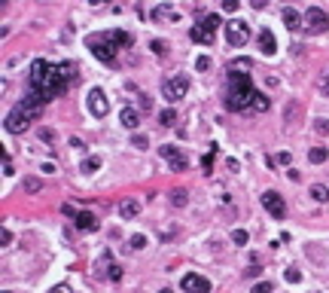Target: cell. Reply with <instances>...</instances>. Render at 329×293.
<instances>
[{
	"mask_svg": "<svg viewBox=\"0 0 329 293\" xmlns=\"http://www.w3.org/2000/svg\"><path fill=\"white\" fill-rule=\"evenodd\" d=\"M73 83H76V64L73 61H46V58H37L31 64V73H28V92L37 95L43 104L61 98Z\"/></svg>",
	"mask_w": 329,
	"mask_h": 293,
	"instance_id": "obj_1",
	"label": "cell"
},
{
	"mask_svg": "<svg viewBox=\"0 0 329 293\" xmlns=\"http://www.w3.org/2000/svg\"><path fill=\"white\" fill-rule=\"evenodd\" d=\"M256 89L250 73H241L238 67H232L229 76H225V92H223V104L229 113H250L253 101H256Z\"/></svg>",
	"mask_w": 329,
	"mask_h": 293,
	"instance_id": "obj_2",
	"label": "cell"
},
{
	"mask_svg": "<svg viewBox=\"0 0 329 293\" xmlns=\"http://www.w3.org/2000/svg\"><path fill=\"white\" fill-rule=\"evenodd\" d=\"M131 43V34L128 31H98V34H88L86 37V46L88 52L95 55L98 61H104V64H113L116 61V55L122 46H128Z\"/></svg>",
	"mask_w": 329,
	"mask_h": 293,
	"instance_id": "obj_3",
	"label": "cell"
},
{
	"mask_svg": "<svg viewBox=\"0 0 329 293\" xmlns=\"http://www.w3.org/2000/svg\"><path fill=\"white\" fill-rule=\"evenodd\" d=\"M43 107H46V104H43L37 95H31V92H28V95L21 98L18 104L6 113V131H9V134H21V131H28L34 122L43 116Z\"/></svg>",
	"mask_w": 329,
	"mask_h": 293,
	"instance_id": "obj_4",
	"label": "cell"
},
{
	"mask_svg": "<svg viewBox=\"0 0 329 293\" xmlns=\"http://www.w3.org/2000/svg\"><path fill=\"white\" fill-rule=\"evenodd\" d=\"M186 92H189V76H186V73H174V76H168V80L162 83V98L168 101V104L183 101Z\"/></svg>",
	"mask_w": 329,
	"mask_h": 293,
	"instance_id": "obj_5",
	"label": "cell"
},
{
	"mask_svg": "<svg viewBox=\"0 0 329 293\" xmlns=\"http://www.w3.org/2000/svg\"><path fill=\"white\" fill-rule=\"evenodd\" d=\"M220 25H223L220 16H208L204 21H198V25L189 31V37L195 40V43H201V46H210L213 37H217V28H220Z\"/></svg>",
	"mask_w": 329,
	"mask_h": 293,
	"instance_id": "obj_6",
	"label": "cell"
},
{
	"mask_svg": "<svg viewBox=\"0 0 329 293\" xmlns=\"http://www.w3.org/2000/svg\"><path fill=\"white\" fill-rule=\"evenodd\" d=\"M95 275L98 278H110V281H122V266L113 260L110 251H104L98 256V263H95Z\"/></svg>",
	"mask_w": 329,
	"mask_h": 293,
	"instance_id": "obj_7",
	"label": "cell"
},
{
	"mask_svg": "<svg viewBox=\"0 0 329 293\" xmlns=\"http://www.w3.org/2000/svg\"><path fill=\"white\" fill-rule=\"evenodd\" d=\"M223 31H225V40H229V46H244V43L250 40V28H247L241 18H232V21H225V25H223Z\"/></svg>",
	"mask_w": 329,
	"mask_h": 293,
	"instance_id": "obj_8",
	"label": "cell"
},
{
	"mask_svg": "<svg viewBox=\"0 0 329 293\" xmlns=\"http://www.w3.org/2000/svg\"><path fill=\"white\" fill-rule=\"evenodd\" d=\"M329 28V16L323 13L320 6H311L308 13H305V25H302V31L305 34H323Z\"/></svg>",
	"mask_w": 329,
	"mask_h": 293,
	"instance_id": "obj_9",
	"label": "cell"
},
{
	"mask_svg": "<svg viewBox=\"0 0 329 293\" xmlns=\"http://www.w3.org/2000/svg\"><path fill=\"white\" fill-rule=\"evenodd\" d=\"M158 153H162V159L168 162V168L171 171H186V156H183V150L180 146H171V144H165V146H158Z\"/></svg>",
	"mask_w": 329,
	"mask_h": 293,
	"instance_id": "obj_10",
	"label": "cell"
},
{
	"mask_svg": "<svg viewBox=\"0 0 329 293\" xmlns=\"http://www.w3.org/2000/svg\"><path fill=\"white\" fill-rule=\"evenodd\" d=\"M262 208H265L275 220H283V217H287V201H283V196L275 193V189H268V193L262 196Z\"/></svg>",
	"mask_w": 329,
	"mask_h": 293,
	"instance_id": "obj_11",
	"label": "cell"
},
{
	"mask_svg": "<svg viewBox=\"0 0 329 293\" xmlns=\"http://www.w3.org/2000/svg\"><path fill=\"white\" fill-rule=\"evenodd\" d=\"M86 104H88V113H92V116H98V119L110 113V101H107V95L101 92V89H92V92H88Z\"/></svg>",
	"mask_w": 329,
	"mask_h": 293,
	"instance_id": "obj_12",
	"label": "cell"
},
{
	"mask_svg": "<svg viewBox=\"0 0 329 293\" xmlns=\"http://www.w3.org/2000/svg\"><path fill=\"white\" fill-rule=\"evenodd\" d=\"M180 287H183V293H210V281L204 278V275L189 272V275H183Z\"/></svg>",
	"mask_w": 329,
	"mask_h": 293,
	"instance_id": "obj_13",
	"label": "cell"
},
{
	"mask_svg": "<svg viewBox=\"0 0 329 293\" xmlns=\"http://www.w3.org/2000/svg\"><path fill=\"white\" fill-rule=\"evenodd\" d=\"M256 43H259V52H262V55H268V58L277 52V40H275V34H271L268 28H262V31H259Z\"/></svg>",
	"mask_w": 329,
	"mask_h": 293,
	"instance_id": "obj_14",
	"label": "cell"
},
{
	"mask_svg": "<svg viewBox=\"0 0 329 293\" xmlns=\"http://www.w3.org/2000/svg\"><path fill=\"white\" fill-rule=\"evenodd\" d=\"M73 226L79 229V232H95L98 229V217L92 211H79L76 217H73Z\"/></svg>",
	"mask_w": 329,
	"mask_h": 293,
	"instance_id": "obj_15",
	"label": "cell"
},
{
	"mask_svg": "<svg viewBox=\"0 0 329 293\" xmlns=\"http://www.w3.org/2000/svg\"><path fill=\"white\" fill-rule=\"evenodd\" d=\"M119 122H122V126H125L128 131H138V126H140V110H134V107H122Z\"/></svg>",
	"mask_w": 329,
	"mask_h": 293,
	"instance_id": "obj_16",
	"label": "cell"
},
{
	"mask_svg": "<svg viewBox=\"0 0 329 293\" xmlns=\"http://www.w3.org/2000/svg\"><path fill=\"white\" fill-rule=\"evenodd\" d=\"M280 18H283V25H287L290 31H302V25H305V16H299L293 6H287V9H283V13H280Z\"/></svg>",
	"mask_w": 329,
	"mask_h": 293,
	"instance_id": "obj_17",
	"label": "cell"
},
{
	"mask_svg": "<svg viewBox=\"0 0 329 293\" xmlns=\"http://www.w3.org/2000/svg\"><path fill=\"white\" fill-rule=\"evenodd\" d=\"M138 214H140V201L138 199H128V201H122V205H119V217L122 220H134Z\"/></svg>",
	"mask_w": 329,
	"mask_h": 293,
	"instance_id": "obj_18",
	"label": "cell"
},
{
	"mask_svg": "<svg viewBox=\"0 0 329 293\" xmlns=\"http://www.w3.org/2000/svg\"><path fill=\"white\" fill-rule=\"evenodd\" d=\"M177 21V13H174V6L171 3H162V6H156L153 9V21Z\"/></svg>",
	"mask_w": 329,
	"mask_h": 293,
	"instance_id": "obj_19",
	"label": "cell"
},
{
	"mask_svg": "<svg viewBox=\"0 0 329 293\" xmlns=\"http://www.w3.org/2000/svg\"><path fill=\"white\" fill-rule=\"evenodd\" d=\"M79 171H83V174H95V171H101V156H86L83 165H79Z\"/></svg>",
	"mask_w": 329,
	"mask_h": 293,
	"instance_id": "obj_20",
	"label": "cell"
},
{
	"mask_svg": "<svg viewBox=\"0 0 329 293\" xmlns=\"http://www.w3.org/2000/svg\"><path fill=\"white\" fill-rule=\"evenodd\" d=\"M268 104H271V101H268L262 92H259V95H256V101H253V107H250V113H265Z\"/></svg>",
	"mask_w": 329,
	"mask_h": 293,
	"instance_id": "obj_21",
	"label": "cell"
},
{
	"mask_svg": "<svg viewBox=\"0 0 329 293\" xmlns=\"http://www.w3.org/2000/svg\"><path fill=\"white\" fill-rule=\"evenodd\" d=\"M186 201H189L186 189H174V193H171V205L174 208H186Z\"/></svg>",
	"mask_w": 329,
	"mask_h": 293,
	"instance_id": "obj_22",
	"label": "cell"
},
{
	"mask_svg": "<svg viewBox=\"0 0 329 293\" xmlns=\"http://www.w3.org/2000/svg\"><path fill=\"white\" fill-rule=\"evenodd\" d=\"M326 156H329V153H326V146H314V150L308 153V159H311L314 165H320V162H326Z\"/></svg>",
	"mask_w": 329,
	"mask_h": 293,
	"instance_id": "obj_23",
	"label": "cell"
},
{
	"mask_svg": "<svg viewBox=\"0 0 329 293\" xmlns=\"http://www.w3.org/2000/svg\"><path fill=\"white\" fill-rule=\"evenodd\" d=\"M311 196L323 205V201H329V189H326V186H320V183H314V186H311Z\"/></svg>",
	"mask_w": 329,
	"mask_h": 293,
	"instance_id": "obj_24",
	"label": "cell"
},
{
	"mask_svg": "<svg viewBox=\"0 0 329 293\" xmlns=\"http://www.w3.org/2000/svg\"><path fill=\"white\" fill-rule=\"evenodd\" d=\"M158 122H162V126H174V122H177V113L168 107V110H162V113H158Z\"/></svg>",
	"mask_w": 329,
	"mask_h": 293,
	"instance_id": "obj_25",
	"label": "cell"
},
{
	"mask_svg": "<svg viewBox=\"0 0 329 293\" xmlns=\"http://www.w3.org/2000/svg\"><path fill=\"white\" fill-rule=\"evenodd\" d=\"M40 189H43V183L37 177H25V193H40Z\"/></svg>",
	"mask_w": 329,
	"mask_h": 293,
	"instance_id": "obj_26",
	"label": "cell"
},
{
	"mask_svg": "<svg viewBox=\"0 0 329 293\" xmlns=\"http://www.w3.org/2000/svg\"><path fill=\"white\" fill-rule=\"evenodd\" d=\"M283 278H287L290 284H299V281H302V272H299V269H287V272H283Z\"/></svg>",
	"mask_w": 329,
	"mask_h": 293,
	"instance_id": "obj_27",
	"label": "cell"
},
{
	"mask_svg": "<svg viewBox=\"0 0 329 293\" xmlns=\"http://www.w3.org/2000/svg\"><path fill=\"white\" fill-rule=\"evenodd\" d=\"M232 241H235V244H247V241H250V235H247L244 229H235V232H232Z\"/></svg>",
	"mask_w": 329,
	"mask_h": 293,
	"instance_id": "obj_28",
	"label": "cell"
},
{
	"mask_svg": "<svg viewBox=\"0 0 329 293\" xmlns=\"http://www.w3.org/2000/svg\"><path fill=\"white\" fill-rule=\"evenodd\" d=\"M238 6H241V0H223V9H225V13H238Z\"/></svg>",
	"mask_w": 329,
	"mask_h": 293,
	"instance_id": "obj_29",
	"label": "cell"
},
{
	"mask_svg": "<svg viewBox=\"0 0 329 293\" xmlns=\"http://www.w3.org/2000/svg\"><path fill=\"white\" fill-rule=\"evenodd\" d=\"M275 287H271V281H259V284L253 287V293H271Z\"/></svg>",
	"mask_w": 329,
	"mask_h": 293,
	"instance_id": "obj_30",
	"label": "cell"
},
{
	"mask_svg": "<svg viewBox=\"0 0 329 293\" xmlns=\"http://www.w3.org/2000/svg\"><path fill=\"white\" fill-rule=\"evenodd\" d=\"M195 67H198V71H208V67H210V58H208V55H198V58H195Z\"/></svg>",
	"mask_w": 329,
	"mask_h": 293,
	"instance_id": "obj_31",
	"label": "cell"
},
{
	"mask_svg": "<svg viewBox=\"0 0 329 293\" xmlns=\"http://www.w3.org/2000/svg\"><path fill=\"white\" fill-rule=\"evenodd\" d=\"M131 247H134V251H140V247H146V238H143V235H131Z\"/></svg>",
	"mask_w": 329,
	"mask_h": 293,
	"instance_id": "obj_32",
	"label": "cell"
},
{
	"mask_svg": "<svg viewBox=\"0 0 329 293\" xmlns=\"http://www.w3.org/2000/svg\"><path fill=\"white\" fill-rule=\"evenodd\" d=\"M259 272H262V266H259V263H256V256H253V266H250V269H247V272H244V275H247V278H256Z\"/></svg>",
	"mask_w": 329,
	"mask_h": 293,
	"instance_id": "obj_33",
	"label": "cell"
},
{
	"mask_svg": "<svg viewBox=\"0 0 329 293\" xmlns=\"http://www.w3.org/2000/svg\"><path fill=\"white\" fill-rule=\"evenodd\" d=\"M40 141L52 144V141H55V131H52V128H40Z\"/></svg>",
	"mask_w": 329,
	"mask_h": 293,
	"instance_id": "obj_34",
	"label": "cell"
},
{
	"mask_svg": "<svg viewBox=\"0 0 329 293\" xmlns=\"http://www.w3.org/2000/svg\"><path fill=\"white\" fill-rule=\"evenodd\" d=\"M314 128L320 131V134H329V119H317V122H314Z\"/></svg>",
	"mask_w": 329,
	"mask_h": 293,
	"instance_id": "obj_35",
	"label": "cell"
},
{
	"mask_svg": "<svg viewBox=\"0 0 329 293\" xmlns=\"http://www.w3.org/2000/svg\"><path fill=\"white\" fill-rule=\"evenodd\" d=\"M9 241H13V232H9V229L3 226V229H0V244H3V247H6Z\"/></svg>",
	"mask_w": 329,
	"mask_h": 293,
	"instance_id": "obj_36",
	"label": "cell"
},
{
	"mask_svg": "<svg viewBox=\"0 0 329 293\" xmlns=\"http://www.w3.org/2000/svg\"><path fill=\"white\" fill-rule=\"evenodd\" d=\"M320 95H326V98H329V71H326V76L320 80Z\"/></svg>",
	"mask_w": 329,
	"mask_h": 293,
	"instance_id": "obj_37",
	"label": "cell"
},
{
	"mask_svg": "<svg viewBox=\"0 0 329 293\" xmlns=\"http://www.w3.org/2000/svg\"><path fill=\"white\" fill-rule=\"evenodd\" d=\"M131 144H134V146H140V150H146V138H143V134H134Z\"/></svg>",
	"mask_w": 329,
	"mask_h": 293,
	"instance_id": "obj_38",
	"label": "cell"
},
{
	"mask_svg": "<svg viewBox=\"0 0 329 293\" xmlns=\"http://www.w3.org/2000/svg\"><path fill=\"white\" fill-rule=\"evenodd\" d=\"M275 165H290V153H277L275 156Z\"/></svg>",
	"mask_w": 329,
	"mask_h": 293,
	"instance_id": "obj_39",
	"label": "cell"
},
{
	"mask_svg": "<svg viewBox=\"0 0 329 293\" xmlns=\"http://www.w3.org/2000/svg\"><path fill=\"white\" fill-rule=\"evenodd\" d=\"M140 110H146V113H150V110H153V101L146 98V95H140Z\"/></svg>",
	"mask_w": 329,
	"mask_h": 293,
	"instance_id": "obj_40",
	"label": "cell"
},
{
	"mask_svg": "<svg viewBox=\"0 0 329 293\" xmlns=\"http://www.w3.org/2000/svg\"><path fill=\"white\" fill-rule=\"evenodd\" d=\"M3 174H6V177H13V174H16V168H13V162H9V156H6V162H3Z\"/></svg>",
	"mask_w": 329,
	"mask_h": 293,
	"instance_id": "obj_41",
	"label": "cell"
},
{
	"mask_svg": "<svg viewBox=\"0 0 329 293\" xmlns=\"http://www.w3.org/2000/svg\"><path fill=\"white\" fill-rule=\"evenodd\" d=\"M153 52L162 55V52H165V43H162V40H153Z\"/></svg>",
	"mask_w": 329,
	"mask_h": 293,
	"instance_id": "obj_42",
	"label": "cell"
},
{
	"mask_svg": "<svg viewBox=\"0 0 329 293\" xmlns=\"http://www.w3.org/2000/svg\"><path fill=\"white\" fill-rule=\"evenodd\" d=\"M265 3H268V0H250V6H253V9H265Z\"/></svg>",
	"mask_w": 329,
	"mask_h": 293,
	"instance_id": "obj_43",
	"label": "cell"
},
{
	"mask_svg": "<svg viewBox=\"0 0 329 293\" xmlns=\"http://www.w3.org/2000/svg\"><path fill=\"white\" fill-rule=\"evenodd\" d=\"M49 293H70V290H67V287H64V284H58V287H52V290H49Z\"/></svg>",
	"mask_w": 329,
	"mask_h": 293,
	"instance_id": "obj_44",
	"label": "cell"
},
{
	"mask_svg": "<svg viewBox=\"0 0 329 293\" xmlns=\"http://www.w3.org/2000/svg\"><path fill=\"white\" fill-rule=\"evenodd\" d=\"M158 293H174V290H168V287H165V290H158Z\"/></svg>",
	"mask_w": 329,
	"mask_h": 293,
	"instance_id": "obj_45",
	"label": "cell"
}]
</instances>
